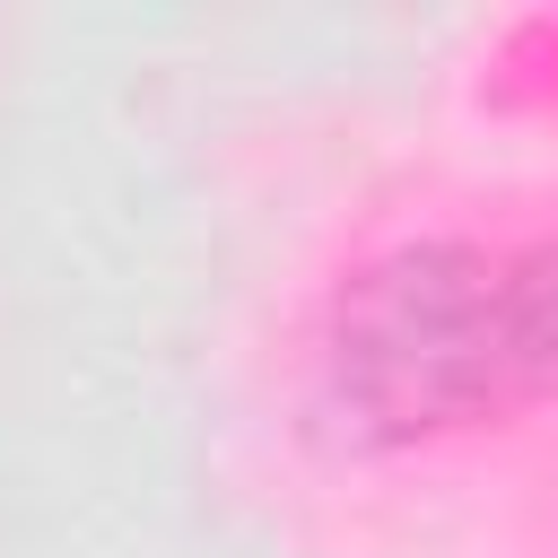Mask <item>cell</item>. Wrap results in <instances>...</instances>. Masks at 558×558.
<instances>
[{
  "mask_svg": "<svg viewBox=\"0 0 558 558\" xmlns=\"http://www.w3.org/2000/svg\"><path fill=\"white\" fill-rule=\"evenodd\" d=\"M506 314H514L523 401H549L558 392V227L532 244H506Z\"/></svg>",
  "mask_w": 558,
  "mask_h": 558,
  "instance_id": "7a4b0ae2",
  "label": "cell"
},
{
  "mask_svg": "<svg viewBox=\"0 0 558 558\" xmlns=\"http://www.w3.org/2000/svg\"><path fill=\"white\" fill-rule=\"evenodd\" d=\"M314 384L357 445H427L523 410L506 244L410 235L357 262L323 305Z\"/></svg>",
  "mask_w": 558,
  "mask_h": 558,
  "instance_id": "6da1fadb",
  "label": "cell"
}]
</instances>
